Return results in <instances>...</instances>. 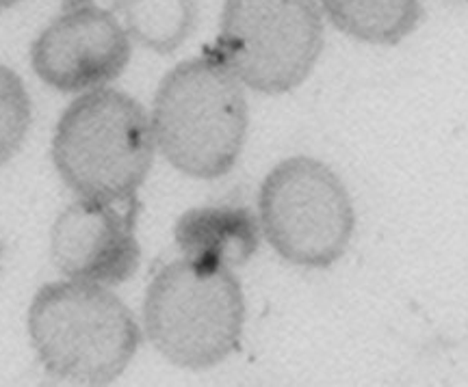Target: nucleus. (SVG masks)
I'll return each instance as SVG.
<instances>
[{"instance_id": "f257e3e1", "label": "nucleus", "mask_w": 468, "mask_h": 387, "mask_svg": "<svg viewBox=\"0 0 468 387\" xmlns=\"http://www.w3.org/2000/svg\"><path fill=\"white\" fill-rule=\"evenodd\" d=\"M156 150L186 178L218 180L241 158L250 128L245 87L213 52L178 63L152 99Z\"/></svg>"}, {"instance_id": "f03ea898", "label": "nucleus", "mask_w": 468, "mask_h": 387, "mask_svg": "<svg viewBox=\"0 0 468 387\" xmlns=\"http://www.w3.org/2000/svg\"><path fill=\"white\" fill-rule=\"evenodd\" d=\"M27 331L44 371L63 383L109 385L142 344L131 308L109 286L63 279L35 292Z\"/></svg>"}, {"instance_id": "7ed1b4c3", "label": "nucleus", "mask_w": 468, "mask_h": 387, "mask_svg": "<svg viewBox=\"0 0 468 387\" xmlns=\"http://www.w3.org/2000/svg\"><path fill=\"white\" fill-rule=\"evenodd\" d=\"M50 154L58 178L76 197L134 199L156 154L148 110L109 87L80 93L58 117Z\"/></svg>"}, {"instance_id": "20e7f679", "label": "nucleus", "mask_w": 468, "mask_h": 387, "mask_svg": "<svg viewBox=\"0 0 468 387\" xmlns=\"http://www.w3.org/2000/svg\"><path fill=\"white\" fill-rule=\"evenodd\" d=\"M245 327L243 286L230 268L183 257L163 267L144 298V331L163 360L208 371L239 349Z\"/></svg>"}, {"instance_id": "39448f33", "label": "nucleus", "mask_w": 468, "mask_h": 387, "mask_svg": "<svg viewBox=\"0 0 468 387\" xmlns=\"http://www.w3.org/2000/svg\"><path fill=\"white\" fill-rule=\"evenodd\" d=\"M324 39L317 0H226L210 52L245 89L282 96L306 83Z\"/></svg>"}, {"instance_id": "423d86ee", "label": "nucleus", "mask_w": 468, "mask_h": 387, "mask_svg": "<svg viewBox=\"0 0 468 387\" xmlns=\"http://www.w3.org/2000/svg\"><path fill=\"white\" fill-rule=\"evenodd\" d=\"M259 223L262 238L284 262L330 268L347 254L356 213L347 186L325 162L291 156L262 180Z\"/></svg>"}, {"instance_id": "0eeeda50", "label": "nucleus", "mask_w": 468, "mask_h": 387, "mask_svg": "<svg viewBox=\"0 0 468 387\" xmlns=\"http://www.w3.org/2000/svg\"><path fill=\"white\" fill-rule=\"evenodd\" d=\"M133 42L113 11L83 5L63 9L31 46L37 78L61 93L102 89L126 72Z\"/></svg>"}, {"instance_id": "6e6552de", "label": "nucleus", "mask_w": 468, "mask_h": 387, "mask_svg": "<svg viewBox=\"0 0 468 387\" xmlns=\"http://www.w3.org/2000/svg\"><path fill=\"white\" fill-rule=\"evenodd\" d=\"M137 202L76 199L50 230V257L66 279L120 286L137 273Z\"/></svg>"}, {"instance_id": "1a4fd4ad", "label": "nucleus", "mask_w": 468, "mask_h": 387, "mask_svg": "<svg viewBox=\"0 0 468 387\" xmlns=\"http://www.w3.org/2000/svg\"><path fill=\"white\" fill-rule=\"evenodd\" d=\"M261 238L259 214L243 206L191 208L174 225L176 247L183 257L230 271L256 256Z\"/></svg>"}, {"instance_id": "9d476101", "label": "nucleus", "mask_w": 468, "mask_h": 387, "mask_svg": "<svg viewBox=\"0 0 468 387\" xmlns=\"http://www.w3.org/2000/svg\"><path fill=\"white\" fill-rule=\"evenodd\" d=\"M338 33L368 46H397L423 20L420 0H317Z\"/></svg>"}, {"instance_id": "9b49d317", "label": "nucleus", "mask_w": 468, "mask_h": 387, "mask_svg": "<svg viewBox=\"0 0 468 387\" xmlns=\"http://www.w3.org/2000/svg\"><path fill=\"white\" fill-rule=\"evenodd\" d=\"M113 14L131 42L154 55H174L200 22L197 0H113Z\"/></svg>"}, {"instance_id": "f8f14e48", "label": "nucleus", "mask_w": 468, "mask_h": 387, "mask_svg": "<svg viewBox=\"0 0 468 387\" xmlns=\"http://www.w3.org/2000/svg\"><path fill=\"white\" fill-rule=\"evenodd\" d=\"M31 121L33 107L25 83L14 69L0 63V167L20 152Z\"/></svg>"}, {"instance_id": "ddd939ff", "label": "nucleus", "mask_w": 468, "mask_h": 387, "mask_svg": "<svg viewBox=\"0 0 468 387\" xmlns=\"http://www.w3.org/2000/svg\"><path fill=\"white\" fill-rule=\"evenodd\" d=\"M83 5H91V0H63V9H76Z\"/></svg>"}, {"instance_id": "4468645a", "label": "nucleus", "mask_w": 468, "mask_h": 387, "mask_svg": "<svg viewBox=\"0 0 468 387\" xmlns=\"http://www.w3.org/2000/svg\"><path fill=\"white\" fill-rule=\"evenodd\" d=\"M22 0H0V14H5V11L14 9L16 5H20Z\"/></svg>"}, {"instance_id": "2eb2a0df", "label": "nucleus", "mask_w": 468, "mask_h": 387, "mask_svg": "<svg viewBox=\"0 0 468 387\" xmlns=\"http://www.w3.org/2000/svg\"><path fill=\"white\" fill-rule=\"evenodd\" d=\"M464 3H468V0H464Z\"/></svg>"}, {"instance_id": "dca6fc26", "label": "nucleus", "mask_w": 468, "mask_h": 387, "mask_svg": "<svg viewBox=\"0 0 468 387\" xmlns=\"http://www.w3.org/2000/svg\"><path fill=\"white\" fill-rule=\"evenodd\" d=\"M0 251H3V249H0Z\"/></svg>"}]
</instances>
